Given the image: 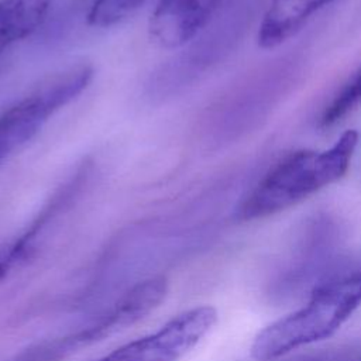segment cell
Here are the masks:
<instances>
[{"label": "cell", "instance_id": "obj_1", "mask_svg": "<svg viewBox=\"0 0 361 361\" xmlns=\"http://www.w3.org/2000/svg\"><path fill=\"white\" fill-rule=\"evenodd\" d=\"M361 306V254L338 262L313 288L302 307L262 329L251 345L258 361H272L329 338Z\"/></svg>", "mask_w": 361, "mask_h": 361}, {"label": "cell", "instance_id": "obj_2", "mask_svg": "<svg viewBox=\"0 0 361 361\" xmlns=\"http://www.w3.org/2000/svg\"><path fill=\"white\" fill-rule=\"evenodd\" d=\"M358 138L355 130H347L329 148L288 154L241 200L235 217L250 221L276 214L338 182L350 169Z\"/></svg>", "mask_w": 361, "mask_h": 361}, {"label": "cell", "instance_id": "obj_3", "mask_svg": "<svg viewBox=\"0 0 361 361\" xmlns=\"http://www.w3.org/2000/svg\"><path fill=\"white\" fill-rule=\"evenodd\" d=\"M93 79V66L78 63L39 82L0 114V165L35 137L47 120L78 97Z\"/></svg>", "mask_w": 361, "mask_h": 361}, {"label": "cell", "instance_id": "obj_4", "mask_svg": "<svg viewBox=\"0 0 361 361\" xmlns=\"http://www.w3.org/2000/svg\"><path fill=\"white\" fill-rule=\"evenodd\" d=\"M212 306H196L168 320L157 331L111 351L97 361H178L216 324Z\"/></svg>", "mask_w": 361, "mask_h": 361}, {"label": "cell", "instance_id": "obj_5", "mask_svg": "<svg viewBox=\"0 0 361 361\" xmlns=\"http://www.w3.org/2000/svg\"><path fill=\"white\" fill-rule=\"evenodd\" d=\"M223 0H159L149 20L151 39L165 49L182 47L212 18Z\"/></svg>", "mask_w": 361, "mask_h": 361}, {"label": "cell", "instance_id": "obj_6", "mask_svg": "<svg viewBox=\"0 0 361 361\" xmlns=\"http://www.w3.org/2000/svg\"><path fill=\"white\" fill-rule=\"evenodd\" d=\"M166 288L164 276H154L137 283L93 324L72 336L76 345L100 340L142 319L164 300Z\"/></svg>", "mask_w": 361, "mask_h": 361}, {"label": "cell", "instance_id": "obj_7", "mask_svg": "<svg viewBox=\"0 0 361 361\" xmlns=\"http://www.w3.org/2000/svg\"><path fill=\"white\" fill-rule=\"evenodd\" d=\"M337 0H269L257 41L264 49L281 47L298 35L323 8Z\"/></svg>", "mask_w": 361, "mask_h": 361}, {"label": "cell", "instance_id": "obj_8", "mask_svg": "<svg viewBox=\"0 0 361 361\" xmlns=\"http://www.w3.org/2000/svg\"><path fill=\"white\" fill-rule=\"evenodd\" d=\"M51 4L52 0H0V52L32 34Z\"/></svg>", "mask_w": 361, "mask_h": 361}, {"label": "cell", "instance_id": "obj_9", "mask_svg": "<svg viewBox=\"0 0 361 361\" xmlns=\"http://www.w3.org/2000/svg\"><path fill=\"white\" fill-rule=\"evenodd\" d=\"M361 106V65L343 82L324 106L319 124L329 128L344 120Z\"/></svg>", "mask_w": 361, "mask_h": 361}, {"label": "cell", "instance_id": "obj_10", "mask_svg": "<svg viewBox=\"0 0 361 361\" xmlns=\"http://www.w3.org/2000/svg\"><path fill=\"white\" fill-rule=\"evenodd\" d=\"M45 214L41 220H37L27 231L20 235L0 243V282L16 268L18 267L32 250V243L35 235L44 223Z\"/></svg>", "mask_w": 361, "mask_h": 361}, {"label": "cell", "instance_id": "obj_11", "mask_svg": "<svg viewBox=\"0 0 361 361\" xmlns=\"http://www.w3.org/2000/svg\"><path fill=\"white\" fill-rule=\"evenodd\" d=\"M145 0H94L87 11L86 21L92 27H110L133 11H135Z\"/></svg>", "mask_w": 361, "mask_h": 361}, {"label": "cell", "instance_id": "obj_12", "mask_svg": "<svg viewBox=\"0 0 361 361\" xmlns=\"http://www.w3.org/2000/svg\"><path fill=\"white\" fill-rule=\"evenodd\" d=\"M360 361H361V360H360Z\"/></svg>", "mask_w": 361, "mask_h": 361}]
</instances>
